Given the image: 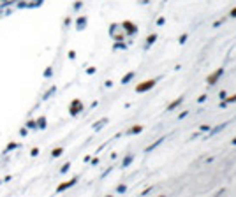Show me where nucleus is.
I'll return each instance as SVG.
<instances>
[{
    "instance_id": "1",
    "label": "nucleus",
    "mask_w": 236,
    "mask_h": 197,
    "mask_svg": "<svg viewBox=\"0 0 236 197\" xmlns=\"http://www.w3.org/2000/svg\"><path fill=\"white\" fill-rule=\"evenodd\" d=\"M155 85V81H146L145 85H139L137 86V92H145V90H148V88H152Z\"/></svg>"
},
{
    "instance_id": "2",
    "label": "nucleus",
    "mask_w": 236,
    "mask_h": 197,
    "mask_svg": "<svg viewBox=\"0 0 236 197\" xmlns=\"http://www.w3.org/2000/svg\"><path fill=\"white\" fill-rule=\"evenodd\" d=\"M132 76H134V74H132V72H130V74H127V76H125V77H123V83H127V81H129V79H130V77H132Z\"/></svg>"
},
{
    "instance_id": "3",
    "label": "nucleus",
    "mask_w": 236,
    "mask_h": 197,
    "mask_svg": "<svg viewBox=\"0 0 236 197\" xmlns=\"http://www.w3.org/2000/svg\"><path fill=\"white\" fill-rule=\"evenodd\" d=\"M231 14H233V16H236V9H234V11H233V12H231Z\"/></svg>"
}]
</instances>
